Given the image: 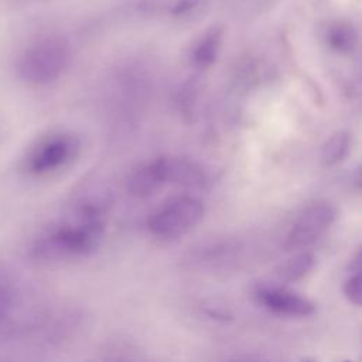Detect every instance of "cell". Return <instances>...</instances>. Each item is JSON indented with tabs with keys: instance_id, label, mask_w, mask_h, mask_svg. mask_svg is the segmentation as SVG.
I'll return each instance as SVG.
<instances>
[{
	"instance_id": "cell-13",
	"label": "cell",
	"mask_w": 362,
	"mask_h": 362,
	"mask_svg": "<svg viewBox=\"0 0 362 362\" xmlns=\"http://www.w3.org/2000/svg\"><path fill=\"white\" fill-rule=\"evenodd\" d=\"M315 257L310 252H300L287 259L274 270L276 276L286 283H294L305 277L314 267Z\"/></svg>"
},
{
	"instance_id": "cell-16",
	"label": "cell",
	"mask_w": 362,
	"mask_h": 362,
	"mask_svg": "<svg viewBox=\"0 0 362 362\" xmlns=\"http://www.w3.org/2000/svg\"><path fill=\"white\" fill-rule=\"evenodd\" d=\"M361 272H355L344 284V296L346 300L359 307L362 303V286H361Z\"/></svg>"
},
{
	"instance_id": "cell-4",
	"label": "cell",
	"mask_w": 362,
	"mask_h": 362,
	"mask_svg": "<svg viewBox=\"0 0 362 362\" xmlns=\"http://www.w3.org/2000/svg\"><path fill=\"white\" fill-rule=\"evenodd\" d=\"M79 140L69 132H57L41 137L23 158V170L31 177L51 175L75 160Z\"/></svg>"
},
{
	"instance_id": "cell-15",
	"label": "cell",
	"mask_w": 362,
	"mask_h": 362,
	"mask_svg": "<svg viewBox=\"0 0 362 362\" xmlns=\"http://www.w3.org/2000/svg\"><path fill=\"white\" fill-rule=\"evenodd\" d=\"M199 95V82L197 78L188 79L178 93V105L182 115H192L195 102Z\"/></svg>"
},
{
	"instance_id": "cell-6",
	"label": "cell",
	"mask_w": 362,
	"mask_h": 362,
	"mask_svg": "<svg viewBox=\"0 0 362 362\" xmlns=\"http://www.w3.org/2000/svg\"><path fill=\"white\" fill-rule=\"evenodd\" d=\"M337 208L329 201H317L308 205L290 228L284 247L286 250L303 249L317 242L335 222Z\"/></svg>"
},
{
	"instance_id": "cell-1",
	"label": "cell",
	"mask_w": 362,
	"mask_h": 362,
	"mask_svg": "<svg viewBox=\"0 0 362 362\" xmlns=\"http://www.w3.org/2000/svg\"><path fill=\"white\" fill-rule=\"evenodd\" d=\"M105 222L95 202H81L61 222L47 228L33 243L31 256L58 262L93 253L102 243Z\"/></svg>"
},
{
	"instance_id": "cell-7",
	"label": "cell",
	"mask_w": 362,
	"mask_h": 362,
	"mask_svg": "<svg viewBox=\"0 0 362 362\" xmlns=\"http://www.w3.org/2000/svg\"><path fill=\"white\" fill-rule=\"evenodd\" d=\"M256 298L269 311L284 317L304 318L315 313L314 303L284 287L260 286L256 290Z\"/></svg>"
},
{
	"instance_id": "cell-14",
	"label": "cell",
	"mask_w": 362,
	"mask_h": 362,
	"mask_svg": "<svg viewBox=\"0 0 362 362\" xmlns=\"http://www.w3.org/2000/svg\"><path fill=\"white\" fill-rule=\"evenodd\" d=\"M351 137L345 130H339L334 133L321 148V161L324 165L331 167L341 163L349 153Z\"/></svg>"
},
{
	"instance_id": "cell-2",
	"label": "cell",
	"mask_w": 362,
	"mask_h": 362,
	"mask_svg": "<svg viewBox=\"0 0 362 362\" xmlns=\"http://www.w3.org/2000/svg\"><path fill=\"white\" fill-rule=\"evenodd\" d=\"M69 42L57 34L40 37L30 42L16 62L17 75L28 85L41 86L58 79L71 62Z\"/></svg>"
},
{
	"instance_id": "cell-8",
	"label": "cell",
	"mask_w": 362,
	"mask_h": 362,
	"mask_svg": "<svg viewBox=\"0 0 362 362\" xmlns=\"http://www.w3.org/2000/svg\"><path fill=\"white\" fill-rule=\"evenodd\" d=\"M158 164L164 184H177L187 188H201L206 182L204 168L188 158L182 157H158Z\"/></svg>"
},
{
	"instance_id": "cell-17",
	"label": "cell",
	"mask_w": 362,
	"mask_h": 362,
	"mask_svg": "<svg viewBox=\"0 0 362 362\" xmlns=\"http://www.w3.org/2000/svg\"><path fill=\"white\" fill-rule=\"evenodd\" d=\"M205 313L212 317V318H216V320H221V321H228L232 318L230 313H228L226 308H222L219 305H212L211 308H206Z\"/></svg>"
},
{
	"instance_id": "cell-3",
	"label": "cell",
	"mask_w": 362,
	"mask_h": 362,
	"mask_svg": "<svg viewBox=\"0 0 362 362\" xmlns=\"http://www.w3.org/2000/svg\"><path fill=\"white\" fill-rule=\"evenodd\" d=\"M34 322L30 291L25 281L0 263V335L11 337Z\"/></svg>"
},
{
	"instance_id": "cell-11",
	"label": "cell",
	"mask_w": 362,
	"mask_h": 362,
	"mask_svg": "<svg viewBox=\"0 0 362 362\" xmlns=\"http://www.w3.org/2000/svg\"><path fill=\"white\" fill-rule=\"evenodd\" d=\"M164 184L158 158L134 170L127 180V189L134 197H147Z\"/></svg>"
},
{
	"instance_id": "cell-10",
	"label": "cell",
	"mask_w": 362,
	"mask_h": 362,
	"mask_svg": "<svg viewBox=\"0 0 362 362\" xmlns=\"http://www.w3.org/2000/svg\"><path fill=\"white\" fill-rule=\"evenodd\" d=\"M225 37V28L221 24L208 27L192 44L189 61L198 69L209 68L218 58Z\"/></svg>"
},
{
	"instance_id": "cell-5",
	"label": "cell",
	"mask_w": 362,
	"mask_h": 362,
	"mask_svg": "<svg viewBox=\"0 0 362 362\" xmlns=\"http://www.w3.org/2000/svg\"><path fill=\"white\" fill-rule=\"evenodd\" d=\"M204 212L199 199L189 195L175 197L150 218L148 229L157 238H178L198 225Z\"/></svg>"
},
{
	"instance_id": "cell-9",
	"label": "cell",
	"mask_w": 362,
	"mask_h": 362,
	"mask_svg": "<svg viewBox=\"0 0 362 362\" xmlns=\"http://www.w3.org/2000/svg\"><path fill=\"white\" fill-rule=\"evenodd\" d=\"M321 35L327 47L339 55H351L359 45V31L356 25L346 18L327 21L322 25Z\"/></svg>"
},
{
	"instance_id": "cell-12",
	"label": "cell",
	"mask_w": 362,
	"mask_h": 362,
	"mask_svg": "<svg viewBox=\"0 0 362 362\" xmlns=\"http://www.w3.org/2000/svg\"><path fill=\"white\" fill-rule=\"evenodd\" d=\"M211 0H158V16L171 20L187 21L201 16Z\"/></svg>"
}]
</instances>
